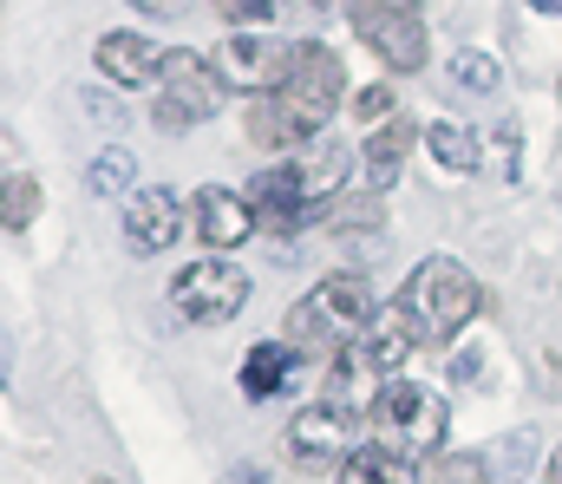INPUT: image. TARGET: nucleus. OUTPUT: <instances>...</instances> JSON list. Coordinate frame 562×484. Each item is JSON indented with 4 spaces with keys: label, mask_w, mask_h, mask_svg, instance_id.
Returning a JSON list of instances; mask_svg holds the SVG:
<instances>
[{
    "label": "nucleus",
    "mask_w": 562,
    "mask_h": 484,
    "mask_svg": "<svg viewBox=\"0 0 562 484\" xmlns=\"http://www.w3.org/2000/svg\"><path fill=\"white\" fill-rule=\"evenodd\" d=\"M40 216V183L33 177H7V190H0V223H7V236H26V223Z\"/></svg>",
    "instance_id": "4be33fe9"
},
{
    "label": "nucleus",
    "mask_w": 562,
    "mask_h": 484,
    "mask_svg": "<svg viewBox=\"0 0 562 484\" xmlns=\"http://www.w3.org/2000/svg\"><path fill=\"white\" fill-rule=\"evenodd\" d=\"M353 33L393 66V72H419L425 66V20L419 0H353Z\"/></svg>",
    "instance_id": "0eeeda50"
},
{
    "label": "nucleus",
    "mask_w": 562,
    "mask_h": 484,
    "mask_svg": "<svg viewBox=\"0 0 562 484\" xmlns=\"http://www.w3.org/2000/svg\"><path fill=\"white\" fill-rule=\"evenodd\" d=\"M288 373H294V347L262 340V347L249 353V367H243V393H249V399H276L281 386H288Z\"/></svg>",
    "instance_id": "6ab92c4d"
},
{
    "label": "nucleus",
    "mask_w": 562,
    "mask_h": 484,
    "mask_svg": "<svg viewBox=\"0 0 562 484\" xmlns=\"http://www.w3.org/2000/svg\"><path fill=\"white\" fill-rule=\"evenodd\" d=\"M177 236H183V203H177V190H138V196L125 203V243H132V256H164Z\"/></svg>",
    "instance_id": "ddd939ff"
},
{
    "label": "nucleus",
    "mask_w": 562,
    "mask_h": 484,
    "mask_svg": "<svg viewBox=\"0 0 562 484\" xmlns=\"http://www.w3.org/2000/svg\"><path fill=\"white\" fill-rule=\"evenodd\" d=\"M413 347H419L413 315H406V308H380L373 322L340 347V360H347V367H360L373 386H386V380H400V367H406V353H413Z\"/></svg>",
    "instance_id": "1a4fd4ad"
},
{
    "label": "nucleus",
    "mask_w": 562,
    "mask_h": 484,
    "mask_svg": "<svg viewBox=\"0 0 562 484\" xmlns=\"http://www.w3.org/2000/svg\"><path fill=\"white\" fill-rule=\"evenodd\" d=\"M400 308L413 315V327H419L425 347H445L458 327L484 308V295H477V282H471V269H464V262L431 256V262H419V269H413V282H406Z\"/></svg>",
    "instance_id": "f03ea898"
},
{
    "label": "nucleus",
    "mask_w": 562,
    "mask_h": 484,
    "mask_svg": "<svg viewBox=\"0 0 562 484\" xmlns=\"http://www.w3.org/2000/svg\"><path fill=\"white\" fill-rule=\"evenodd\" d=\"M340 86H347L340 53H334V46H321V40H301V46L288 53V72H281V86L269 92V99L288 112V125H294L301 138H314V132L334 119Z\"/></svg>",
    "instance_id": "7ed1b4c3"
},
{
    "label": "nucleus",
    "mask_w": 562,
    "mask_h": 484,
    "mask_svg": "<svg viewBox=\"0 0 562 484\" xmlns=\"http://www.w3.org/2000/svg\"><path fill=\"white\" fill-rule=\"evenodd\" d=\"M353 112H360V119H386V112H393V86H367V92L353 99Z\"/></svg>",
    "instance_id": "bb28decb"
},
{
    "label": "nucleus",
    "mask_w": 562,
    "mask_h": 484,
    "mask_svg": "<svg viewBox=\"0 0 562 484\" xmlns=\"http://www.w3.org/2000/svg\"><path fill=\"white\" fill-rule=\"evenodd\" d=\"M353 452H360V446H353V413L314 399V406H301V413L288 419V459H294V465L327 472V465H347Z\"/></svg>",
    "instance_id": "6e6552de"
},
{
    "label": "nucleus",
    "mask_w": 562,
    "mask_h": 484,
    "mask_svg": "<svg viewBox=\"0 0 562 484\" xmlns=\"http://www.w3.org/2000/svg\"><path fill=\"white\" fill-rule=\"evenodd\" d=\"M380 315V302H373V289H367V275H353V269H340V275H327L314 295H301L294 308H288V347H340V340H353L360 327Z\"/></svg>",
    "instance_id": "f257e3e1"
},
{
    "label": "nucleus",
    "mask_w": 562,
    "mask_h": 484,
    "mask_svg": "<svg viewBox=\"0 0 562 484\" xmlns=\"http://www.w3.org/2000/svg\"><path fill=\"white\" fill-rule=\"evenodd\" d=\"M288 53H294V46H281V40H269V33H229V46H223L216 66H223L229 86H249V92L262 99V92H276L281 86Z\"/></svg>",
    "instance_id": "f8f14e48"
},
{
    "label": "nucleus",
    "mask_w": 562,
    "mask_h": 484,
    "mask_svg": "<svg viewBox=\"0 0 562 484\" xmlns=\"http://www.w3.org/2000/svg\"><path fill=\"white\" fill-rule=\"evenodd\" d=\"M243 196H249V210H256L262 236H294V229H301V216H307V183H301V164H294V158L256 170Z\"/></svg>",
    "instance_id": "9d476101"
},
{
    "label": "nucleus",
    "mask_w": 562,
    "mask_h": 484,
    "mask_svg": "<svg viewBox=\"0 0 562 484\" xmlns=\"http://www.w3.org/2000/svg\"><path fill=\"white\" fill-rule=\"evenodd\" d=\"M144 13H177V0H138Z\"/></svg>",
    "instance_id": "cd10ccee"
},
{
    "label": "nucleus",
    "mask_w": 562,
    "mask_h": 484,
    "mask_svg": "<svg viewBox=\"0 0 562 484\" xmlns=\"http://www.w3.org/2000/svg\"><path fill=\"white\" fill-rule=\"evenodd\" d=\"M425 151L438 170H451V177H471L477 164H484V145L458 125V119H438V125H425Z\"/></svg>",
    "instance_id": "f3484780"
},
{
    "label": "nucleus",
    "mask_w": 562,
    "mask_h": 484,
    "mask_svg": "<svg viewBox=\"0 0 562 484\" xmlns=\"http://www.w3.org/2000/svg\"><path fill=\"white\" fill-rule=\"evenodd\" d=\"M334 229H380L386 223V203H380V190H360V196H340V203H327L321 210Z\"/></svg>",
    "instance_id": "b1692460"
},
{
    "label": "nucleus",
    "mask_w": 562,
    "mask_h": 484,
    "mask_svg": "<svg viewBox=\"0 0 562 484\" xmlns=\"http://www.w3.org/2000/svg\"><path fill=\"white\" fill-rule=\"evenodd\" d=\"M550 484H562V446L550 452Z\"/></svg>",
    "instance_id": "c85d7f7f"
},
{
    "label": "nucleus",
    "mask_w": 562,
    "mask_h": 484,
    "mask_svg": "<svg viewBox=\"0 0 562 484\" xmlns=\"http://www.w3.org/2000/svg\"><path fill=\"white\" fill-rule=\"evenodd\" d=\"M92 484H119V479H92Z\"/></svg>",
    "instance_id": "c756f323"
},
{
    "label": "nucleus",
    "mask_w": 562,
    "mask_h": 484,
    "mask_svg": "<svg viewBox=\"0 0 562 484\" xmlns=\"http://www.w3.org/2000/svg\"><path fill=\"white\" fill-rule=\"evenodd\" d=\"M223 20H236V26H262L269 13H276V0H210Z\"/></svg>",
    "instance_id": "a878e982"
},
{
    "label": "nucleus",
    "mask_w": 562,
    "mask_h": 484,
    "mask_svg": "<svg viewBox=\"0 0 562 484\" xmlns=\"http://www.w3.org/2000/svg\"><path fill=\"white\" fill-rule=\"evenodd\" d=\"M367 419H373V439L393 446V452H406V459L438 452V446H445V426H451L445 399H438L431 386H413V380H386Z\"/></svg>",
    "instance_id": "20e7f679"
},
{
    "label": "nucleus",
    "mask_w": 562,
    "mask_h": 484,
    "mask_svg": "<svg viewBox=\"0 0 562 484\" xmlns=\"http://www.w3.org/2000/svg\"><path fill=\"white\" fill-rule=\"evenodd\" d=\"M164 99H157V125L164 132H183V125H203V119H216L223 105H229V79H223V66L216 59H203V53H170L164 59Z\"/></svg>",
    "instance_id": "423d86ee"
},
{
    "label": "nucleus",
    "mask_w": 562,
    "mask_h": 484,
    "mask_svg": "<svg viewBox=\"0 0 562 484\" xmlns=\"http://www.w3.org/2000/svg\"><path fill=\"white\" fill-rule=\"evenodd\" d=\"M132 177H138V158L125 151V145H105L92 170H86V190H99V196H119V190H132Z\"/></svg>",
    "instance_id": "412c9836"
},
{
    "label": "nucleus",
    "mask_w": 562,
    "mask_h": 484,
    "mask_svg": "<svg viewBox=\"0 0 562 484\" xmlns=\"http://www.w3.org/2000/svg\"><path fill=\"white\" fill-rule=\"evenodd\" d=\"M170 308L196 327H216V322H236L249 308V275L229 262V256H196L170 275Z\"/></svg>",
    "instance_id": "39448f33"
},
{
    "label": "nucleus",
    "mask_w": 562,
    "mask_h": 484,
    "mask_svg": "<svg viewBox=\"0 0 562 484\" xmlns=\"http://www.w3.org/2000/svg\"><path fill=\"white\" fill-rule=\"evenodd\" d=\"M301 164V183H307V210H327V203H340L347 196V177H353V158H347V145L340 138H314L307 145V158Z\"/></svg>",
    "instance_id": "2eb2a0df"
},
{
    "label": "nucleus",
    "mask_w": 562,
    "mask_h": 484,
    "mask_svg": "<svg viewBox=\"0 0 562 484\" xmlns=\"http://www.w3.org/2000/svg\"><path fill=\"white\" fill-rule=\"evenodd\" d=\"M243 125H249V145H262V151H288L301 132L288 125V112H281L276 99L262 92V99H249V112H243Z\"/></svg>",
    "instance_id": "aec40b11"
},
{
    "label": "nucleus",
    "mask_w": 562,
    "mask_h": 484,
    "mask_svg": "<svg viewBox=\"0 0 562 484\" xmlns=\"http://www.w3.org/2000/svg\"><path fill=\"white\" fill-rule=\"evenodd\" d=\"M164 59L170 53H157L144 33H105L99 40V72L112 86H150V79H164Z\"/></svg>",
    "instance_id": "4468645a"
},
{
    "label": "nucleus",
    "mask_w": 562,
    "mask_h": 484,
    "mask_svg": "<svg viewBox=\"0 0 562 484\" xmlns=\"http://www.w3.org/2000/svg\"><path fill=\"white\" fill-rule=\"evenodd\" d=\"M431 484H491V465H484V452H445Z\"/></svg>",
    "instance_id": "393cba45"
},
{
    "label": "nucleus",
    "mask_w": 562,
    "mask_h": 484,
    "mask_svg": "<svg viewBox=\"0 0 562 484\" xmlns=\"http://www.w3.org/2000/svg\"><path fill=\"white\" fill-rule=\"evenodd\" d=\"M413 138H425V132H413L406 119H393V125H380V132L367 138V177H373V190H386V183L400 177V164H406V151H413Z\"/></svg>",
    "instance_id": "a211bd4d"
},
{
    "label": "nucleus",
    "mask_w": 562,
    "mask_h": 484,
    "mask_svg": "<svg viewBox=\"0 0 562 484\" xmlns=\"http://www.w3.org/2000/svg\"><path fill=\"white\" fill-rule=\"evenodd\" d=\"M190 216H196V236L210 243V256H229L236 243H249V236L262 229V223H256V210H249V196H236V190H223V183L196 190Z\"/></svg>",
    "instance_id": "9b49d317"
},
{
    "label": "nucleus",
    "mask_w": 562,
    "mask_h": 484,
    "mask_svg": "<svg viewBox=\"0 0 562 484\" xmlns=\"http://www.w3.org/2000/svg\"><path fill=\"white\" fill-rule=\"evenodd\" d=\"M340 484H419V459L393 452V446H360L347 465H340Z\"/></svg>",
    "instance_id": "dca6fc26"
},
{
    "label": "nucleus",
    "mask_w": 562,
    "mask_h": 484,
    "mask_svg": "<svg viewBox=\"0 0 562 484\" xmlns=\"http://www.w3.org/2000/svg\"><path fill=\"white\" fill-rule=\"evenodd\" d=\"M451 86H464V92H497V86H504V66H497L491 53L464 46V53H451Z\"/></svg>",
    "instance_id": "5701e85b"
}]
</instances>
